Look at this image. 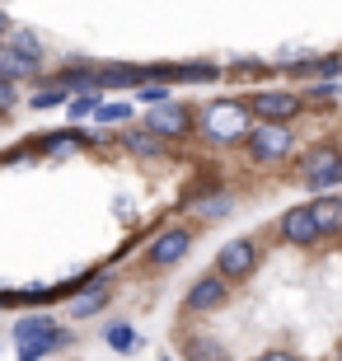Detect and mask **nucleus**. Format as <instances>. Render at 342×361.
<instances>
[{
	"label": "nucleus",
	"mask_w": 342,
	"mask_h": 361,
	"mask_svg": "<svg viewBox=\"0 0 342 361\" xmlns=\"http://www.w3.org/2000/svg\"><path fill=\"white\" fill-rule=\"evenodd\" d=\"M310 216H314L319 235L329 240V235H342V197H314L310 202Z\"/></svg>",
	"instance_id": "nucleus-11"
},
{
	"label": "nucleus",
	"mask_w": 342,
	"mask_h": 361,
	"mask_svg": "<svg viewBox=\"0 0 342 361\" xmlns=\"http://www.w3.org/2000/svg\"><path fill=\"white\" fill-rule=\"evenodd\" d=\"M197 132L207 136L211 146H235V141H249L253 122H249V108L225 99V104H207L197 118Z\"/></svg>",
	"instance_id": "nucleus-1"
},
{
	"label": "nucleus",
	"mask_w": 342,
	"mask_h": 361,
	"mask_svg": "<svg viewBox=\"0 0 342 361\" xmlns=\"http://www.w3.org/2000/svg\"><path fill=\"white\" fill-rule=\"evenodd\" d=\"M159 361H173V357H159Z\"/></svg>",
	"instance_id": "nucleus-26"
},
{
	"label": "nucleus",
	"mask_w": 342,
	"mask_h": 361,
	"mask_svg": "<svg viewBox=\"0 0 342 361\" xmlns=\"http://www.w3.org/2000/svg\"><path fill=\"white\" fill-rule=\"evenodd\" d=\"M145 132H155L159 141H164V136H169V141H178V136L197 132V118H193V108H183V104H159V108H150Z\"/></svg>",
	"instance_id": "nucleus-5"
},
{
	"label": "nucleus",
	"mask_w": 342,
	"mask_h": 361,
	"mask_svg": "<svg viewBox=\"0 0 342 361\" xmlns=\"http://www.w3.org/2000/svg\"><path fill=\"white\" fill-rule=\"evenodd\" d=\"M94 118H99V122H127V118H132V108L122 104V99H113V104H99Z\"/></svg>",
	"instance_id": "nucleus-17"
},
{
	"label": "nucleus",
	"mask_w": 342,
	"mask_h": 361,
	"mask_svg": "<svg viewBox=\"0 0 342 361\" xmlns=\"http://www.w3.org/2000/svg\"><path fill=\"white\" fill-rule=\"evenodd\" d=\"M66 343L61 329H52L47 319H24L19 324V361H38L42 352H52Z\"/></svg>",
	"instance_id": "nucleus-6"
},
{
	"label": "nucleus",
	"mask_w": 342,
	"mask_h": 361,
	"mask_svg": "<svg viewBox=\"0 0 342 361\" xmlns=\"http://www.w3.org/2000/svg\"><path fill=\"white\" fill-rule=\"evenodd\" d=\"M249 113H253L258 122L286 127L291 118H300V113H305V99H300V94H291V90H263V94H253Z\"/></svg>",
	"instance_id": "nucleus-3"
},
{
	"label": "nucleus",
	"mask_w": 342,
	"mask_h": 361,
	"mask_svg": "<svg viewBox=\"0 0 342 361\" xmlns=\"http://www.w3.org/2000/svg\"><path fill=\"white\" fill-rule=\"evenodd\" d=\"M108 343H113L118 352H132V348H136V334H132V324H113V329H108Z\"/></svg>",
	"instance_id": "nucleus-16"
},
{
	"label": "nucleus",
	"mask_w": 342,
	"mask_h": 361,
	"mask_svg": "<svg viewBox=\"0 0 342 361\" xmlns=\"http://www.w3.org/2000/svg\"><path fill=\"white\" fill-rule=\"evenodd\" d=\"M14 52H19V56H28V61H38V52H42V47H38V38H28V33H14Z\"/></svg>",
	"instance_id": "nucleus-19"
},
{
	"label": "nucleus",
	"mask_w": 342,
	"mask_h": 361,
	"mask_svg": "<svg viewBox=\"0 0 342 361\" xmlns=\"http://www.w3.org/2000/svg\"><path fill=\"white\" fill-rule=\"evenodd\" d=\"M258 361H300V357H295V352H263Z\"/></svg>",
	"instance_id": "nucleus-23"
},
{
	"label": "nucleus",
	"mask_w": 342,
	"mask_h": 361,
	"mask_svg": "<svg viewBox=\"0 0 342 361\" xmlns=\"http://www.w3.org/2000/svg\"><path fill=\"white\" fill-rule=\"evenodd\" d=\"M276 235L286 244H295V249H314L324 235H319V226H314V216H310V207H291L281 221H276Z\"/></svg>",
	"instance_id": "nucleus-8"
},
{
	"label": "nucleus",
	"mask_w": 342,
	"mask_h": 361,
	"mask_svg": "<svg viewBox=\"0 0 342 361\" xmlns=\"http://www.w3.org/2000/svg\"><path fill=\"white\" fill-rule=\"evenodd\" d=\"M183 357L188 361H230V352H225L211 334H188L183 338Z\"/></svg>",
	"instance_id": "nucleus-12"
},
{
	"label": "nucleus",
	"mask_w": 342,
	"mask_h": 361,
	"mask_svg": "<svg viewBox=\"0 0 342 361\" xmlns=\"http://www.w3.org/2000/svg\"><path fill=\"white\" fill-rule=\"evenodd\" d=\"M225 300H230V281L216 277V272L197 277V281H193V291H188V310H197V314H207V310H221Z\"/></svg>",
	"instance_id": "nucleus-9"
},
{
	"label": "nucleus",
	"mask_w": 342,
	"mask_h": 361,
	"mask_svg": "<svg viewBox=\"0 0 342 361\" xmlns=\"http://www.w3.org/2000/svg\"><path fill=\"white\" fill-rule=\"evenodd\" d=\"M66 113H71V118H85V113H99V99H71V104H66Z\"/></svg>",
	"instance_id": "nucleus-20"
},
{
	"label": "nucleus",
	"mask_w": 342,
	"mask_h": 361,
	"mask_svg": "<svg viewBox=\"0 0 342 361\" xmlns=\"http://www.w3.org/2000/svg\"><path fill=\"white\" fill-rule=\"evenodd\" d=\"M104 300H108V291L99 286V281H94V286H85V291H80L75 300H71V319H90V314H94L99 305H104Z\"/></svg>",
	"instance_id": "nucleus-13"
},
{
	"label": "nucleus",
	"mask_w": 342,
	"mask_h": 361,
	"mask_svg": "<svg viewBox=\"0 0 342 361\" xmlns=\"http://www.w3.org/2000/svg\"><path fill=\"white\" fill-rule=\"evenodd\" d=\"M10 104H14V85L0 80V108H10Z\"/></svg>",
	"instance_id": "nucleus-22"
},
{
	"label": "nucleus",
	"mask_w": 342,
	"mask_h": 361,
	"mask_svg": "<svg viewBox=\"0 0 342 361\" xmlns=\"http://www.w3.org/2000/svg\"><path fill=\"white\" fill-rule=\"evenodd\" d=\"M188 249H193V230H164V235L150 244V263H155V268H173Z\"/></svg>",
	"instance_id": "nucleus-10"
},
{
	"label": "nucleus",
	"mask_w": 342,
	"mask_h": 361,
	"mask_svg": "<svg viewBox=\"0 0 342 361\" xmlns=\"http://www.w3.org/2000/svg\"><path fill=\"white\" fill-rule=\"evenodd\" d=\"M300 183L324 192V197H329L333 188H342V150L329 146V141L314 146V150H305L300 155Z\"/></svg>",
	"instance_id": "nucleus-2"
},
{
	"label": "nucleus",
	"mask_w": 342,
	"mask_h": 361,
	"mask_svg": "<svg viewBox=\"0 0 342 361\" xmlns=\"http://www.w3.org/2000/svg\"><path fill=\"white\" fill-rule=\"evenodd\" d=\"M0 28H5V10H0Z\"/></svg>",
	"instance_id": "nucleus-25"
},
{
	"label": "nucleus",
	"mask_w": 342,
	"mask_h": 361,
	"mask_svg": "<svg viewBox=\"0 0 342 361\" xmlns=\"http://www.w3.org/2000/svg\"><path fill=\"white\" fill-rule=\"evenodd\" d=\"M333 361H342V343H338V352H333Z\"/></svg>",
	"instance_id": "nucleus-24"
},
{
	"label": "nucleus",
	"mask_w": 342,
	"mask_h": 361,
	"mask_svg": "<svg viewBox=\"0 0 342 361\" xmlns=\"http://www.w3.org/2000/svg\"><path fill=\"white\" fill-rule=\"evenodd\" d=\"M291 146H295V136H291V127H272V122H253L249 132V155L258 164H276L286 160Z\"/></svg>",
	"instance_id": "nucleus-4"
},
{
	"label": "nucleus",
	"mask_w": 342,
	"mask_h": 361,
	"mask_svg": "<svg viewBox=\"0 0 342 361\" xmlns=\"http://www.w3.org/2000/svg\"><path fill=\"white\" fill-rule=\"evenodd\" d=\"M141 99H150V104H164V85H141Z\"/></svg>",
	"instance_id": "nucleus-21"
},
{
	"label": "nucleus",
	"mask_w": 342,
	"mask_h": 361,
	"mask_svg": "<svg viewBox=\"0 0 342 361\" xmlns=\"http://www.w3.org/2000/svg\"><path fill=\"white\" fill-rule=\"evenodd\" d=\"M28 71H33L28 56H19L14 47H0V80H19V75H28Z\"/></svg>",
	"instance_id": "nucleus-14"
},
{
	"label": "nucleus",
	"mask_w": 342,
	"mask_h": 361,
	"mask_svg": "<svg viewBox=\"0 0 342 361\" xmlns=\"http://www.w3.org/2000/svg\"><path fill=\"white\" fill-rule=\"evenodd\" d=\"M230 207H235V202H230V197H207V202H202V207H197V216H207V221H211V216H225V212H230Z\"/></svg>",
	"instance_id": "nucleus-18"
},
{
	"label": "nucleus",
	"mask_w": 342,
	"mask_h": 361,
	"mask_svg": "<svg viewBox=\"0 0 342 361\" xmlns=\"http://www.w3.org/2000/svg\"><path fill=\"white\" fill-rule=\"evenodd\" d=\"M253 268H258V244L253 240H230L216 254V277H225V281H244Z\"/></svg>",
	"instance_id": "nucleus-7"
},
{
	"label": "nucleus",
	"mask_w": 342,
	"mask_h": 361,
	"mask_svg": "<svg viewBox=\"0 0 342 361\" xmlns=\"http://www.w3.org/2000/svg\"><path fill=\"white\" fill-rule=\"evenodd\" d=\"M122 146L136 150V155H159V136H155V132H145V127H141V132L132 127V132L122 136Z\"/></svg>",
	"instance_id": "nucleus-15"
}]
</instances>
